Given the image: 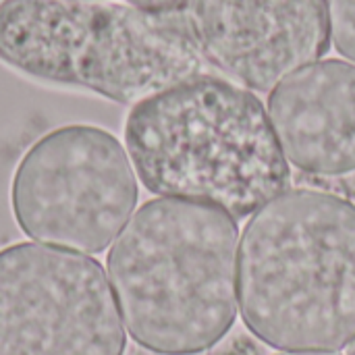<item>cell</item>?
<instances>
[{"instance_id":"6da1fadb","label":"cell","mask_w":355,"mask_h":355,"mask_svg":"<svg viewBox=\"0 0 355 355\" xmlns=\"http://www.w3.org/2000/svg\"><path fill=\"white\" fill-rule=\"evenodd\" d=\"M250 333L281 352H339L355 339V202L287 189L248 220L237 262Z\"/></svg>"},{"instance_id":"7a4b0ae2","label":"cell","mask_w":355,"mask_h":355,"mask_svg":"<svg viewBox=\"0 0 355 355\" xmlns=\"http://www.w3.org/2000/svg\"><path fill=\"white\" fill-rule=\"evenodd\" d=\"M239 229L227 212L175 198L139 206L106 256L131 339L158 355L214 347L237 318Z\"/></svg>"},{"instance_id":"3957f363","label":"cell","mask_w":355,"mask_h":355,"mask_svg":"<svg viewBox=\"0 0 355 355\" xmlns=\"http://www.w3.org/2000/svg\"><path fill=\"white\" fill-rule=\"evenodd\" d=\"M125 150L144 187L248 218L289 189L291 168L264 104L204 75L135 104Z\"/></svg>"},{"instance_id":"277c9868","label":"cell","mask_w":355,"mask_h":355,"mask_svg":"<svg viewBox=\"0 0 355 355\" xmlns=\"http://www.w3.org/2000/svg\"><path fill=\"white\" fill-rule=\"evenodd\" d=\"M0 60L27 77L133 106L212 75L187 12L119 2L0 0Z\"/></svg>"},{"instance_id":"5b68a950","label":"cell","mask_w":355,"mask_h":355,"mask_svg":"<svg viewBox=\"0 0 355 355\" xmlns=\"http://www.w3.org/2000/svg\"><path fill=\"white\" fill-rule=\"evenodd\" d=\"M137 206V175L125 146L106 129L64 125L42 135L10 183L19 229L44 245L102 254Z\"/></svg>"},{"instance_id":"8992f818","label":"cell","mask_w":355,"mask_h":355,"mask_svg":"<svg viewBox=\"0 0 355 355\" xmlns=\"http://www.w3.org/2000/svg\"><path fill=\"white\" fill-rule=\"evenodd\" d=\"M125 347L98 260L31 241L0 250V355H125Z\"/></svg>"},{"instance_id":"52a82bcc","label":"cell","mask_w":355,"mask_h":355,"mask_svg":"<svg viewBox=\"0 0 355 355\" xmlns=\"http://www.w3.org/2000/svg\"><path fill=\"white\" fill-rule=\"evenodd\" d=\"M191 31L225 79L270 92L329 52V0H191Z\"/></svg>"},{"instance_id":"ba28073f","label":"cell","mask_w":355,"mask_h":355,"mask_svg":"<svg viewBox=\"0 0 355 355\" xmlns=\"http://www.w3.org/2000/svg\"><path fill=\"white\" fill-rule=\"evenodd\" d=\"M266 112L287 162L314 177L355 173V64L327 58L293 73Z\"/></svg>"},{"instance_id":"9c48e42d","label":"cell","mask_w":355,"mask_h":355,"mask_svg":"<svg viewBox=\"0 0 355 355\" xmlns=\"http://www.w3.org/2000/svg\"><path fill=\"white\" fill-rule=\"evenodd\" d=\"M331 42L355 64V0H329Z\"/></svg>"},{"instance_id":"30bf717a","label":"cell","mask_w":355,"mask_h":355,"mask_svg":"<svg viewBox=\"0 0 355 355\" xmlns=\"http://www.w3.org/2000/svg\"><path fill=\"white\" fill-rule=\"evenodd\" d=\"M191 0H127V4L148 10V12H158V15H179L187 12Z\"/></svg>"},{"instance_id":"8fae6325","label":"cell","mask_w":355,"mask_h":355,"mask_svg":"<svg viewBox=\"0 0 355 355\" xmlns=\"http://www.w3.org/2000/svg\"><path fill=\"white\" fill-rule=\"evenodd\" d=\"M227 355H260V352H258V347H254L250 341L241 339V341H235V343L229 347Z\"/></svg>"},{"instance_id":"7c38bea8","label":"cell","mask_w":355,"mask_h":355,"mask_svg":"<svg viewBox=\"0 0 355 355\" xmlns=\"http://www.w3.org/2000/svg\"><path fill=\"white\" fill-rule=\"evenodd\" d=\"M277 355H339L335 352H283V354Z\"/></svg>"},{"instance_id":"4fadbf2b","label":"cell","mask_w":355,"mask_h":355,"mask_svg":"<svg viewBox=\"0 0 355 355\" xmlns=\"http://www.w3.org/2000/svg\"><path fill=\"white\" fill-rule=\"evenodd\" d=\"M345 354L355 355V339L352 341V343H349V345H347V347H345Z\"/></svg>"},{"instance_id":"5bb4252c","label":"cell","mask_w":355,"mask_h":355,"mask_svg":"<svg viewBox=\"0 0 355 355\" xmlns=\"http://www.w3.org/2000/svg\"><path fill=\"white\" fill-rule=\"evenodd\" d=\"M73 2H108V0H73Z\"/></svg>"}]
</instances>
